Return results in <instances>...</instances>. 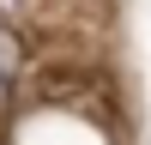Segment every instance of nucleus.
<instances>
[{
    "label": "nucleus",
    "instance_id": "obj_1",
    "mask_svg": "<svg viewBox=\"0 0 151 145\" xmlns=\"http://www.w3.org/2000/svg\"><path fill=\"white\" fill-rule=\"evenodd\" d=\"M0 6H6V12H12V6H18V0H0Z\"/></svg>",
    "mask_w": 151,
    "mask_h": 145
}]
</instances>
